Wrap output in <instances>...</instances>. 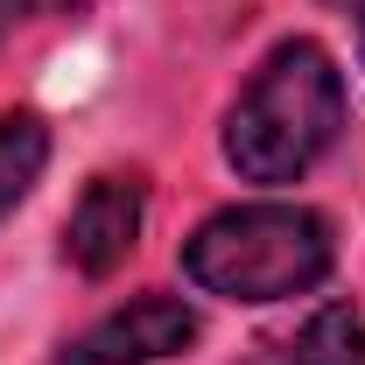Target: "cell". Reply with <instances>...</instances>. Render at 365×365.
<instances>
[{"instance_id":"2","label":"cell","mask_w":365,"mask_h":365,"mask_svg":"<svg viewBox=\"0 0 365 365\" xmlns=\"http://www.w3.org/2000/svg\"><path fill=\"white\" fill-rule=\"evenodd\" d=\"M337 260L330 218L309 204H232L182 239V274L225 302L309 295Z\"/></svg>"},{"instance_id":"7","label":"cell","mask_w":365,"mask_h":365,"mask_svg":"<svg viewBox=\"0 0 365 365\" xmlns=\"http://www.w3.org/2000/svg\"><path fill=\"white\" fill-rule=\"evenodd\" d=\"M21 21H36V0H0V43H7Z\"/></svg>"},{"instance_id":"4","label":"cell","mask_w":365,"mask_h":365,"mask_svg":"<svg viewBox=\"0 0 365 365\" xmlns=\"http://www.w3.org/2000/svg\"><path fill=\"white\" fill-rule=\"evenodd\" d=\"M140 211H148V197H140L134 176H91L85 197H78V211H71V225H63L71 267L91 274V281L113 274L134 253V239H140Z\"/></svg>"},{"instance_id":"1","label":"cell","mask_w":365,"mask_h":365,"mask_svg":"<svg viewBox=\"0 0 365 365\" xmlns=\"http://www.w3.org/2000/svg\"><path fill=\"white\" fill-rule=\"evenodd\" d=\"M344 134V78L330 49L295 36L253 71L225 120V162L246 182H295L309 176Z\"/></svg>"},{"instance_id":"3","label":"cell","mask_w":365,"mask_h":365,"mask_svg":"<svg viewBox=\"0 0 365 365\" xmlns=\"http://www.w3.org/2000/svg\"><path fill=\"white\" fill-rule=\"evenodd\" d=\"M190 344H197V309L176 295H140L106 323H91L85 337H71L56 365H162Z\"/></svg>"},{"instance_id":"5","label":"cell","mask_w":365,"mask_h":365,"mask_svg":"<svg viewBox=\"0 0 365 365\" xmlns=\"http://www.w3.org/2000/svg\"><path fill=\"white\" fill-rule=\"evenodd\" d=\"M274 365H365V317L351 302H323L302 330L274 344Z\"/></svg>"},{"instance_id":"9","label":"cell","mask_w":365,"mask_h":365,"mask_svg":"<svg viewBox=\"0 0 365 365\" xmlns=\"http://www.w3.org/2000/svg\"><path fill=\"white\" fill-rule=\"evenodd\" d=\"M344 7H351V14H359V36H365V0H344Z\"/></svg>"},{"instance_id":"6","label":"cell","mask_w":365,"mask_h":365,"mask_svg":"<svg viewBox=\"0 0 365 365\" xmlns=\"http://www.w3.org/2000/svg\"><path fill=\"white\" fill-rule=\"evenodd\" d=\"M49 162V127L36 113H0V218H14V204L43 182Z\"/></svg>"},{"instance_id":"8","label":"cell","mask_w":365,"mask_h":365,"mask_svg":"<svg viewBox=\"0 0 365 365\" xmlns=\"http://www.w3.org/2000/svg\"><path fill=\"white\" fill-rule=\"evenodd\" d=\"M91 0H36V14H85Z\"/></svg>"}]
</instances>
